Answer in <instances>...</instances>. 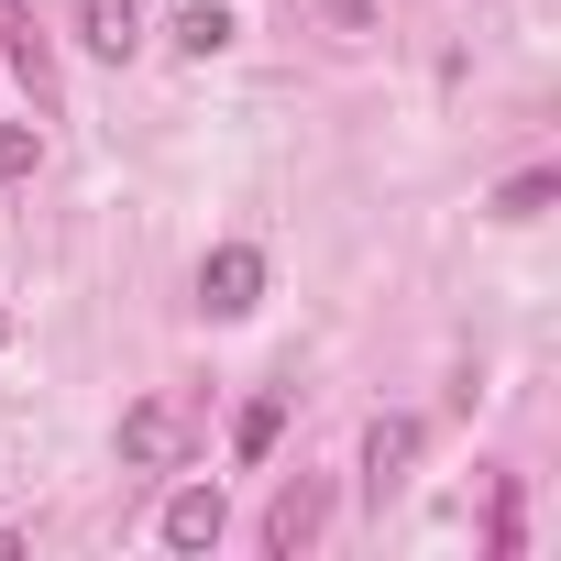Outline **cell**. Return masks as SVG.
Instances as JSON below:
<instances>
[{"label":"cell","instance_id":"10","mask_svg":"<svg viewBox=\"0 0 561 561\" xmlns=\"http://www.w3.org/2000/svg\"><path fill=\"white\" fill-rule=\"evenodd\" d=\"M550 198H561V176H550V165H528V176H506V187H495V220H539Z\"/></svg>","mask_w":561,"mask_h":561},{"label":"cell","instance_id":"5","mask_svg":"<svg viewBox=\"0 0 561 561\" xmlns=\"http://www.w3.org/2000/svg\"><path fill=\"white\" fill-rule=\"evenodd\" d=\"M220 528H231L220 484H176L165 495V550H220Z\"/></svg>","mask_w":561,"mask_h":561},{"label":"cell","instance_id":"7","mask_svg":"<svg viewBox=\"0 0 561 561\" xmlns=\"http://www.w3.org/2000/svg\"><path fill=\"white\" fill-rule=\"evenodd\" d=\"M408 451H419V419H375V430H364V495H386V484L408 473Z\"/></svg>","mask_w":561,"mask_h":561},{"label":"cell","instance_id":"4","mask_svg":"<svg viewBox=\"0 0 561 561\" xmlns=\"http://www.w3.org/2000/svg\"><path fill=\"white\" fill-rule=\"evenodd\" d=\"M78 45L100 67H133L144 56V0H78Z\"/></svg>","mask_w":561,"mask_h":561},{"label":"cell","instance_id":"1","mask_svg":"<svg viewBox=\"0 0 561 561\" xmlns=\"http://www.w3.org/2000/svg\"><path fill=\"white\" fill-rule=\"evenodd\" d=\"M122 462H133V473L187 462V408H176V397H133V408H122Z\"/></svg>","mask_w":561,"mask_h":561},{"label":"cell","instance_id":"6","mask_svg":"<svg viewBox=\"0 0 561 561\" xmlns=\"http://www.w3.org/2000/svg\"><path fill=\"white\" fill-rule=\"evenodd\" d=\"M0 45H12V67H23L34 100H56V45H45V23L23 12V0H0Z\"/></svg>","mask_w":561,"mask_h":561},{"label":"cell","instance_id":"3","mask_svg":"<svg viewBox=\"0 0 561 561\" xmlns=\"http://www.w3.org/2000/svg\"><path fill=\"white\" fill-rule=\"evenodd\" d=\"M320 528H331V484H309V473H298V484H275V506H264V550H287V561H298Z\"/></svg>","mask_w":561,"mask_h":561},{"label":"cell","instance_id":"12","mask_svg":"<svg viewBox=\"0 0 561 561\" xmlns=\"http://www.w3.org/2000/svg\"><path fill=\"white\" fill-rule=\"evenodd\" d=\"M0 342H12V309H0Z\"/></svg>","mask_w":561,"mask_h":561},{"label":"cell","instance_id":"9","mask_svg":"<svg viewBox=\"0 0 561 561\" xmlns=\"http://www.w3.org/2000/svg\"><path fill=\"white\" fill-rule=\"evenodd\" d=\"M275 430H287V397H253V408L231 419V451H242V462H264V451H275Z\"/></svg>","mask_w":561,"mask_h":561},{"label":"cell","instance_id":"2","mask_svg":"<svg viewBox=\"0 0 561 561\" xmlns=\"http://www.w3.org/2000/svg\"><path fill=\"white\" fill-rule=\"evenodd\" d=\"M198 309H209V320H253V309H264V253H253V242H220V253L198 264Z\"/></svg>","mask_w":561,"mask_h":561},{"label":"cell","instance_id":"8","mask_svg":"<svg viewBox=\"0 0 561 561\" xmlns=\"http://www.w3.org/2000/svg\"><path fill=\"white\" fill-rule=\"evenodd\" d=\"M220 45H231V12H220V0H187V12H176V56H198V67H209Z\"/></svg>","mask_w":561,"mask_h":561},{"label":"cell","instance_id":"11","mask_svg":"<svg viewBox=\"0 0 561 561\" xmlns=\"http://www.w3.org/2000/svg\"><path fill=\"white\" fill-rule=\"evenodd\" d=\"M34 154H45V144H34V122H0V187H23V176H34Z\"/></svg>","mask_w":561,"mask_h":561}]
</instances>
